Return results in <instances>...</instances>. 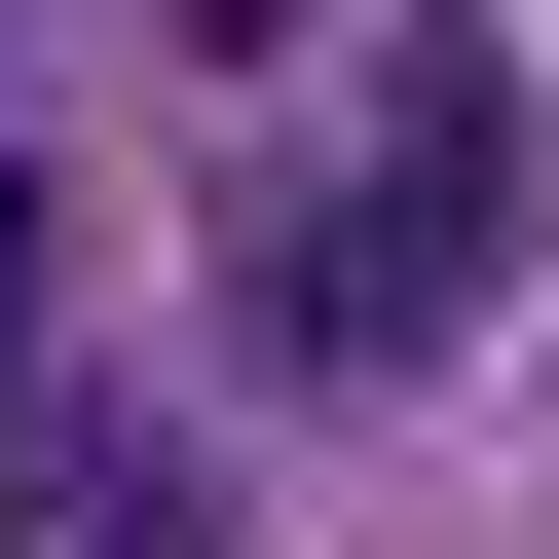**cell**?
Here are the masks:
<instances>
[{
    "mask_svg": "<svg viewBox=\"0 0 559 559\" xmlns=\"http://www.w3.org/2000/svg\"><path fill=\"white\" fill-rule=\"evenodd\" d=\"M187 75H299V0H187Z\"/></svg>",
    "mask_w": 559,
    "mask_h": 559,
    "instance_id": "cell-3",
    "label": "cell"
},
{
    "mask_svg": "<svg viewBox=\"0 0 559 559\" xmlns=\"http://www.w3.org/2000/svg\"><path fill=\"white\" fill-rule=\"evenodd\" d=\"M0 559H224V485H187L75 336H0Z\"/></svg>",
    "mask_w": 559,
    "mask_h": 559,
    "instance_id": "cell-2",
    "label": "cell"
},
{
    "mask_svg": "<svg viewBox=\"0 0 559 559\" xmlns=\"http://www.w3.org/2000/svg\"><path fill=\"white\" fill-rule=\"evenodd\" d=\"M485 261H522V112H485V75H411V112H373V187H261V336H299V373H411Z\"/></svg>",
    "mask_w": 559,
    "mask_h": 559,
    "instance_id": "cell-1",
    "label": "cell"
},
{
    "mask_svg": "<svg viewBox=\"0 0 559 559\" xmlns=\"http://www.w3.org/2000/svg\"><path fill=\"white\" fill-rule=\"evenodd\" d=\"M0 336H38V150H0Z\"/></svg>",
    "mask_w": 559,
    "mask_h": 559,
    "instance_id": "cell-4",
    "label": "cell"
}]
</instances>
